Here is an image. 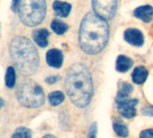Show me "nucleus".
<instances>
[{"label": "nucleus", "instance_id": "obj_1", "mask_svg": "<svg viewBox=\"0 0 153 138\" xmlns=\"http://www.w3.org/2000/svg\"><path fill=\"white\" fill-rule=\"evenodd\" d=\"M65 87L74 105L79 108L87 107L94 92L93 81L88 67L80 63L72 65L66 75Z\"/></svg>", "mask_w": 153, "mask_h": 138}, {"label": "nucleus", "instance_id": "obj_2", "mask_svg": "<svg viewBox=\"0 0 153 138\" xmlns=\"http://www.w3.org/2000/svg\"><path fill=\"white\" fill-rule=\"evenodd\" d=\"M108 40L109 27L105 20L96 13H88L79 28V44L83 51L96 55L104 49Z\"/></svg>", "mask_w": 153, "mask_h": 138}, {"label": "nucleus", "instance_id": "obj_3", "mask_svg": "<svg viewBox=\"0 0 153 138\" xmlns=\"http://www.w3.org/2000/svg\"><path fill=\"white\" fill-rule=\"evenodd\" d=\"M10 57L19 72L29 76L37 71L39 67V55L32 41L24 36L15 37L9 46Z\"/></svg>", "mask_w": 153, "mask_h": 138}, {"label": "nucleus", "instance_id": "obj_4", "mask_svg": "<svg viewBox=\"0 0 153 138\" xmlns=\"http://www.w3.org/2000/svg\"><path fill=\"white\" fill-rule=\"evenodd\" d=\"M18 14L21 22L28 26L34 27L42 23L46 15L45 0H20Z\"/></svg>", "mask_w": 153, "mask_h": 138}, {"label": "nucleus", "instance_id": "obj_5", "mask_svg": "<svg viewBox=\"0 0 153 138\" xmlns=\"http://www.w3.org/2000/svg\"><path fill=\"white\" fill-rule=\"evenodd\" d=\"M18 102L26 108H39L43 105L45 101L42 88L31 80L24 81L16 91Z\"/></svg>", "mask_w": 153, "mask_h": 138}, {"label": "nucleus", "instance_id": "obj_6", "mask_svg": "<svg viewBox=\"0 0 153 138\" xmlns=\"http://www.w3.org/2000/svg\"><path fill=\"white\" fill-rule=\"evenodd\" d=\"M95 13L105 20L112 19L117 8V0H93Z\"/></svg>", "mask_w": 153, "mask_h": 138}, {"label": "nucleus", "instance_id": "obj_7", "mask_svg": "<svg viewBox=\"0 0 153 138\" xmlns=\"http://www.w3.org/2000/svg\"><path fill=\"white\" fill-rule=\"evenodd\" d=\"M139 101L137 99H128L117 104V109L120 114L125 118H132L136 115V105Z\"/></svg>", "mask_w": 153, "mask_h": 138}, {"label": "nucleus", "instance_id": "obj_8", "mask_svg": "<svg viewBox=\"0 0 153 138\" xmlns=\"http://www.w3.org/2000/svg\"><path fill=\"white\" fill-rule=\"evenodd\" d=\"M124 40L131 45L140 47L144 43V36L140 30L137 29H128L123 34Z\"/></svg>", "mask_w": 153, "mask_h": 138}, {"label": "nucleus", "instance_id": "obj_9", "mask_svg": "<svg viewBox=\"0 0 153 138\" xmlns=\"http://www.w3.org/2000/svg\"><path fill=\"white\" fill-rule=\"evenodd\" d=\"M46 62L51 67H54V68L61 67V65L63 64L62 52L57 48L50 49L46 54Z\"/></svg>", "mask_w": 153, "mask_h": 138}, {"label": "nucleus", "instance_id": "obj_10", "mask_svg": "<svg viewBox=\"0 0 153 138\" xmlns=\"http://www.w3.org/2000/svg\"><path fill=\"white\" fill-rule=\"evenodd\" d=\"M134 16L145 23H149L153 18V7L150 6L140 7L134 10Z\"/></svg>", "mask_w": 153, "mask_h": 138}, {"label": "nucleus", "instance_id": "obj_11", "mask_svg": "<svg viewBox=\"0 0 153 138\" xmlns=\"http://www.w3.org/2000/svg\"><path fill=\"white\" fill-rule=\"evenodd\" d=\"M52 7L55 12V15L59 17H67L71 11L70 4L62 2V1H59V0H56V1L53 2Z\"/></svg>", "mask_w": 153, "mask_h": 138}, {"label": "nucleus", "instance_id": "obj_12", "mask_svg": "<svg viewBox=\"0 0 153 138\" xmlns=\"http://www.w3.org/2000/svg\"><path fill=\"white\" fill-rule=\"evenodd\" d=\"M50 33L46 29H38L33 32L34 42L41 48H45L48 45V37Z\"/></svg>", "mask_w": 153, "mask_h": 138}, {"label": "nucleus", "instance_id": "obj_13", "mask_svg": "<svg viewBox=\"0 0 153 138\" xmlns=\"http://www.w3.org/2000/svg\"><path fill=\"white\" fill-rule=\"evenodd\" d=\"M148 76H149L148 70L144 66H138L133 70L131 74V78L133 83L137 84H142L147 80Z\"/></svg>", "mask_w": 153, "mask_h": 138}, {"label": "nucleus", "instance_id": "obj_14", "mask_svg": "<svg viewBox=\"0 0 153 138\" xmlns=\"http://www.w3.org/2000/svg\"><path fill=\"white\" fill-rule=\"evenodd\" d=\"M131 65H132V60L126 56L120 55L116 59L115 67L118 72L125 73L131 67Z\"/></svg>", "mask_w": 153, "mask_h": 138}, {"label": "nucleus", "instance_id": "obj_15", "mask_svg": "<svg viewBox=\"0 0 153 138\" xmlns=\"http://www.w3.org/2000/svg\"><path fill=\"white\" fill-rule=\"evenodd\" d=\"M132 90H133V87H132L130 84H128V83H123V84H122L121 88L119 89L118 93H117V95H116V98H115L116 103L118 104V103H120V102H122V101H124L130 99L129 96H130V94L132 92Z\"/></svg>", "mask_w": 153, "mask_h": 138}, {"label": "nucleus", "instance_id": "obj_16", "mask_svg": "<svg viewBox=\"0 0 153 138\" xmlns=\"http://www.w3.org/2000/svg\"><path fill=\"white\" fill-rule=\"evenodd\" d=\"M16 82V70L15 68L12 66H9L7 70L6 76H5V83L7 88L12 89L15 87Z\"/></svg>", "mask_w": 153, "mask_h": 138}, {"label": "nucleus", "instance_id": "obj_17", "mask_svg": "<svg viewBox=\"0 0 153 138\" xmlns=\"http://www.w3.org/2000/svg\"><path fill=\"white\" fill-rule=\"evenodd\" d=\"M51 27L52 31L58 35H62L68 31V25L59 19H54L51 23Z\"/></svg>", "mask_w": 153, "mask_h": 138}, {"label": "nucleus", "instance_id": "obj_18", "mask_svg": "<svg viewBox=\"0 0 153 138\" xmlns=\"http://www.w3.org/2000/svg\"><path fill=\"white\" fill-rule=\"evenodd\" d=\"M49 99V102L51 106H59L60 103L63 102L65 96L63 94V92H59V91H56V92H52L49 94L48 96Z\"/></svg>", "mask_w": 153, "mask_h": 138}, {"label": "nucleus", "instance_id": "obj_19", "mask_svg": "<svg viewBox=\"0 0 153 138\" xmlns=\"http://www.w3.org/2000/svg\"><path fill=\"white\" fill-rule=\"evenodd\" d=\"M11 138H32V131L25 126L18 127Z\"/></svg>", "mask_w": 153, "mask_h": 138}, {"label": "nucleus", "instance_id": "obj_20", "mask_svg": "<svg viewBox=\"0 0 153 138\" xmlns=\"http://www.w3.org/2000/svg\"><path fill=\"white\" fill-rule=\"evenodd\" d=\"M114 132L116 133V134L120 137H123V138H125L128 136L129 134V130H128V127L120 123V122H115L114 124Z\"/></svg>", "mask_w": 153, "mask_h": 138}, {"label": "nucleus", "instance_id": "obj_21", "mask_svg": "<svg viewBox=\"0 0 153 138\" xmlns=\"http://www.w3.org/2000/svg\"><path fill=\"white\" fill-rule=\"evenodd\" d=\"M141 113L145 116L153 117V106L152 105H146L141 109Z\"/></svg>", "mask_w": 153, "mask_h": 138}, {"label": "nucleus", "instance_id": "obj_22", "mask_svg": "<svg viewBox=\"0 0 153 138\" xmlns=\"http://www.w3.org/2000/svg\"><path fill=\"white\" fill-rule=\"evenodd\" d=\"M97 123H94V124H92V126H90V128L88 130V138H97Z\"/></svg>", "mask_w": 153, "mask_h": 138}, {"label": "nucleus", "instance_id": "obj_23", "mask_svg": "<svg viewBox=\"0 0 153 138\" xmlns=\"http://www.w3.org/2000/svg\"><path fill=\"white\" fill-rule=\"evenodd\" d=\"M140 138H153V129L143 130L140 134Z\"/></svg>", "mask_w": 153, "mask_h": 138}, {"label": "nucleus", "instance_id": "obj_24", "mask_svg": "<svg viewBox=\"0 0 153 138\" xmlns=\"http://www.w3.org/2000/svg\"><path fill=\"white\" fill-rule=\"evenodd\" d=\"M60 79V77L59 76H49L45 79V82L49 84H56L59 80Z\"/></svg>", "mask_w": 153, "mask_h": 138}, {"label": "nucleus", "instance_id": "obj_25", "mask_svg": "<svg viewBox=\"0 0 153 138\" xmlns=\"http://www.w3.org/2000/svg\"><path fill=\"white\" fill-rule=\"evenodd\" d=\"M19 2H20V0H12V10L14 12H16V10L18 9V7H19Z\"/></svg>", "mask_w": 153, "mask_h": 138}, {"label": "nucleus", "instance_id": "obj_26", "mask_svg": "<svg viewBox=\"0 0 153 138\" xmlns=\"http://www.w3.org/2000/svg\"><path fill=\"white\" fill-rule=\"evenodd\" d=\"M4 105H5V101H4V100L1 97H0V109H1Z\"/></svg>", "mask_w": 153, "mask_h": 138}, {"label": "nucleus", "instance_id": "obj_27", "mask_svg": "<svg viewBox=\"0 0 153 138\" xmlns=\"http://www.w3.org/2000/svg\"><path fill=\"white\" fill-rule=\"evenodd\" d=\"M42 138H56V137L54 135H52V134H46Z\"/></svg>", "mask_w": 153, "mask_h": 138}]
</instances>
